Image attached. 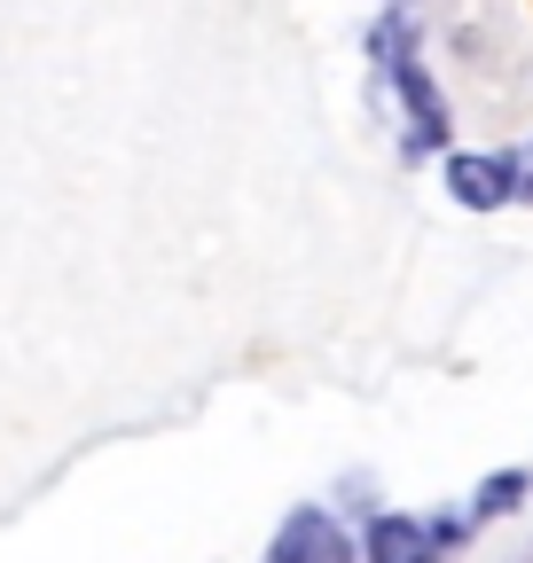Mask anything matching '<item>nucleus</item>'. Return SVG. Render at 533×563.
<instances>
[{"label": "nucleus", "instance_id": "423d86ee", "mask_svg": "<svg viewBox=\"0 0 533 563\" xmlns=\"http://www.w3.org/2000/svg\"><path fill=\"white\" fill-rule=\"evenodd\" d=\"M510 165H518V196H525V203H533V150H518V157H510Z\"/></svg>", "mask_w": 533, "mask_h": 563}, {"label": "nucleus", "instance_id": "f257e3e1", "mask_svg": "<svg viewBox=\"0 0 533 563\" xmlns=\"http://www.w3.org/2000/svg\"><path fill=\"white\" fill-rule=\"evenodd\" d=\"M369 47H377V70L400 87V102H409V118H416L409 150H416V157H424V150H439V141H447V102H439V87L424 79V63L409 55V24H400V16H384V24L369 32Z\"/></svg>", "mask_w": 533, "mask_h": 563}, {"label": "nucleus", "instance_id": "7ed1b4c3", "mask_svg": "<svg viewBox=\"0 0 533 563\" xmlns=\"http://www.w3.org/2000/svg\"><path fill=\"white\" fill-rule=\"evenodd\" d=\"M275 563H353V540L329 525L322 509H298L283 525V540H275Z\"/></svg>", "mask_w": 533, "mask_h": 563}, {"label": "nucleus", "instance_id": "f03ea898", "mask_svg": "<svg viewBox=\"0 0 533 563\" xmlns=\"http://www.w3.org/2000/svg\"><path fill=\"white\" fill-rule=\"evenodd\" d=\"M447 196L463 211H494L518 196V165L510 157H447Z\"/></svg>", "mask_w": 533, "mask_h": 563}, {"label": "nucleus", "instance_id": "20e7f679", "mask_svg": "<svg viewBox=\"0 0 533 563\" xmlns=\"http://www.w3.org/2000/svg\"><path fill=\"white\" fill-rule=\"evenodd\" d=\"M439 540L416 525V517H377L369 525V563H432Z\"/></svg>", "mask_w": 533, "mask_h": 563}, {"label": "nucleus", "instance_id": "39448f33", "mask_svg": "<svg viewBox=\"0 0 533 563\" xmlns=\"http://www.w3.org/2000/svg\"><path fill=\"white\" fill-rule=\"evenodd\" d=\"M525 501V470H494L487 485H479V509L487 517H502V509H518Z\"/></svg>", "mask_w": 533, "mask_h": 563}]
</instances>
